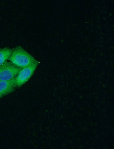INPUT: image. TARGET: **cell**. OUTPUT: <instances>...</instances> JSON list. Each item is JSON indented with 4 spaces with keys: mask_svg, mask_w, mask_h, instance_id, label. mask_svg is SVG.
<instances>
[{
    "mask_svg": "<svg viewBox=\"0 0 114 149\" xmlns=\"http://www.w3.org/2000/svg\"><path fill=\"white\" fill-rule=\"evenodd\" d=\"M16 87L15 78L9 81H0V98L12 92Z\"/></svg>",
    "mask_w": 114,
    "mask_h": 149,
    "instance_id": "obj_4",
    "label": "cell"
},
{
    "mask_svg": "<svg viewBox=\"0 0 114 149\" xmlns=\"http://www.w3.org/2000/svg\"><path fill=\"white\" fill-rule=\"evenodd\" d=\"M8 59L13 64L22 68L32 64L37 61L20 46L13 49Z\"/></svg>",
    "mask_w": 114,
    "mask_h": 149,
    "instance_id": "obj_1",
    "label": "cell"
},
{
    "mask_svg": "<svg viewBox=\"0 0 114 149\" xmlns=\"http://www.w3.org/2000/svg\"><path fill=\"white\" fill-rule=\"evenodd\" d=\"M21 69L11 62H6L0 66V81H9L15 78Z\"/></svg>",
    "mask_w": 114,
    "mask_h": 149,
    "instance_id": "obj_2",
    "label": "cell"
},
{
    "mask_svg": "<svg viewBox=\"0 0 114 149\" xmlns=\"http://www.w3.org/2000/svg\"><path fill=\"white\" fill-rule=\"evenodd\" d=\"M13 50V49L7 48H0V66L9 59Z\"/></svg>",
    "mask_w": 114,
    "mask_h": 149,
    "instance_id": "obj_5",
    "label": "cell"
},
{
    "mask_svg": "<svg viewBox=\"0 0 114 149\" xmlns=\"http://www.w3.org/2000/svg\"><path fill=\"white\" fill-rule=\"evenodd\" d=\"M38 64L39 62L37 61L32 64L22 68L15 77L16 86H21L30 79Z\"/></svg>",
    "mask_w": 114,
    "mask_h": 149,
    "instance_id": "obj_3",
    "label": "cell"
}]
</instances>
